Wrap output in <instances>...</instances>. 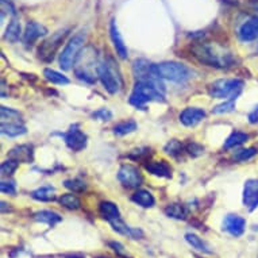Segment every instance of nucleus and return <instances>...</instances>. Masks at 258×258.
Instances as JSON below:
<instances>
[{
  "instance_id": "obj_1",
  "label": "nucleus",
  "mask_w": 258,
  "mask_h": 258,
  "mask_svg": "<svg viewBox=\"0 0 258 258\" xmlns=\"http://www.w3.org/2000/svg\"><path fill=\"white\" fill-rule=\"evenodd\" d=\"M164 91L165 88L161 83L138 80L134 85L128 102L137 108H144L145 104L149 102H165Z\"/></svg>"
},
{
  "instance_id": "obj_2",
  "label": "nucleus",
  "mask_w": 258,
  "mask_h": 258,
  "mask_svg": "<svg viewBox=\"0 0 258 258\" xmlns=\"http://www.w3.org/2000/svg\"><path fill=\"white\" fill-rule=\"evenodd\" d=\"M152 72L158 79L173 81V83H185L192 77V71L188 67L174 61L153 63Z\"/></svg>"
},
{
  "instance_id": "obj_3",
  "label": "nucleus",
  "mask_w": 258,
  "mask_h": 258,
  "mask_svg": "<svg viewBox=\"0 0 258 258\" xmlns=\"http://www.w3.org/2000/svg\"><path fill=\"white\" fill-rule=\"evenodd\" d=\"M245 83L239 79H220L210 84L208 93L214 99H229L235 100L242 92Z\"/></svg>"
},
{
  "instance_id": "obj_4",
  "label": "nucleus",
  "mask_w": 258,
  "mask_h": 258,
  "mask_svg": "<svg viewBox=\"0 0 258 258\" xmlns=\"http://www.w3.org/2000/svg\"><path fill=\"white\" fill-rule=\"evenodd\" d=\"M85 42V33L84 31H80L77 33L75 37H73L67 46L62 50V53L59 54V67L63 69V71H69L72 68L73 62L77 57V53L80 51V49L83 47Z\"/></svg>"
},
{
  "instance_id": "obj_5",
  "label": "nucleus",
  "mask_w": 258,
  "mask_h": 258,
  "mask_svg": "<svg viewBox=\"0 0 258 258\" xmlns=\"http://www.w3.org/2000/svg\"><path fill=\"white\" fill-rule=\"evenodd\" d=\"M69 29H63L55 31L54 34L49 37L46 41H43L41 43V46L38 49V57L45 62H50L54 58V54L58 50V47L61 46V43L63 42L65 37L68 35Z\"/></svg>"
},
{
  "instance_id": "obj_6",
  "label": "nucleus",
  "mask_w": 258,
  "mask_h": 258,
  "mask_svg": "<svg viewBox=\"0 0 258 258\" xmlns=\"http://www.w3.org/2000/svg\"><path fill=\"white\" fill-rule=\"evenodd\" d=\"M192 53L196 58L202 63H206L208 67H215V68H223V59L220 58L219 54L212 49V46L207 43H198L192 47Z\"/></svg>"
},
{
  "instance_id": "obj_7",
  "label": "nucleus",
  "mask_w": 258,
  "mask_h": 258,
  "mask_svg": "<svg viewBox=\"0 0 258 258\" xmlns=\"http://www.w3.org/2000/svg\"><path fill=\"white\" fill-rule=\"evenodd\" d=\"M118 180L122 182L123 186L127 188H138L144 181V176L141 173V170L134 165L124 164L119 168L118 170Z\"/></svg>"
},
{
  "instance_id": "obj_8",
  "label": "nucleus",
  "mask_w": 258,
  "mask_h": 258,
  "mask_svg": "<svg viewBox=\"0 0 258 258\" xmlns=\"http://www.w3.org/2000/svg\"><path fill=\"white\" fill-rule=\"evenodd\" d=\"M96 72H98L99 80L102 81L103 87H104L107 92L111 93V95H115V93L119 92L120 81H119L118 77L115 76L114 71L107 63H100L96 68Z\"/></svg>"
},
{
  "instance_id": "obj_9",
  "label": "nucleus",
  "mask_w": 258,
  "mask_h": 258,
  "mask_svg": "<svg viewBox=\"0 0 258 258\" xmlns=\"http://www.w3.org/2000/svg\"><path fill=\"white\" fill-rule=\"evenodd\" d=\"M63 138H65L67 146L73 152H81L83 149H85L87 141H88L87 136L81 132L80 127L77 124H73L68 132L63 134Z\"/></svg>"
},
{
  "instance_id": "obj_10",
  "label": "nucleus",
  "mask_w": 258,
  "mask_h": 258,
  "mask_svg": "<svg viewBox=\"0 0 258 258\" xmlns=\"http://www.w3.org/2000/svg\"><path fill=\"white\" fill-rule=\"evenodd\" d=\"M222 229L233 237H241L242 234L245 233L246 219L239 215L229 214V215L224 216Z\"/></svg>"
},
{
  "instance_id": "obj_11",
  "label": "nucleus",
  "mask_w": 258,
  "mask_h": 258,
  "mask_svg": "<svg viewBox=\"0 0 258 258\" xmlns=\"http://www.w3.org/2000/svg\"><path fill=\"white\" fill-rule=\"evenodd\" d=\"M206 118V111L199 107H186L180 114V122L186 127H194L199 124Z\"/></svg>"
},
{
  "instance_id": "obj_12",
  "label": "nucleus",
  "mask_w": 258,
  "mask_h": 258,
  "mask_svg": "<svg viewBox=\"0 0 258 258\" xmlns=\"http://www.w3.org/2000/svg\"><path fill=\"white\" fill-rule=\"evenodd\" d=\"M243 204L254 211L258 207V180H247L243 188Z\"/></svg>"
},
{
  "instance_id": "obj_13",
  "label": "nucleus",
  "mask_w": 258,
  "mask_h": 258,
  "mask_svg": "<svg viewBox=\"0 0 258 258\" xmlns=\"http://www.w3.org/2000/svg\"><path fill=\"white\" fill-rule=\"evenodd\" d=\"M47 34V29L38 22H29L26 26L25 34H23V41L26 45H33V43L39 39L41 37Z\"/></svg>"
},
{
  "instance_id": "obj_14",
  "label": "nucleus",
  "mask_w": 258,
  "mask_h": 258,
  "mask_svg": "<svg viewBox=\"0 0 258 258\" xmlns=\"http://www.w3.org/2000/svg\"><path fill=\"white\" fill-rule=\"evenodd\" d=\"M9 158L18 161V162H33L34 160V148L31 145H19L11 149L9 152Z\"/></svg>"
},
{
  "instance_id": "obj_15",
  "label": "nucleus",
  "mask_w": 258,
  "mask_h": 258,
  "mask_svg": "<svg viewBox=\"0 0 258 258\" xmlns=\"http://www.w3.org/2000/svg\"><path fill=\"white\" fill-rule=\"evenodd\" d=\"M239 38L243 42H250L258 38V17L250 18L249 21H246L239 29Z\"/></svg>"
},
{
  "instance_id": "obj_16",
  "label": "nucleus",
  "mask_w": 258,
  "mask_h": 258,
  "mask_svg": "<svg viewBox=\"0 0 258 258\" xmlns=\"http://www.w3.org/2000/svg\"><path fill=\"white\" fill-rule=\"evenodd\" d=\"M110 37H111V41L114 43V47L115 50H116V54L120 57V58H127V47H126V43L123 41L122 35L119 33L118 30V26L115 23V21H111L110 23Z\"/></svg>"
},
{
  "instance_id": "obj_17",
  "label": "nucleus",
  "mask_w": 258,
  "mask_h": 258,
  "mask_svg": "<svg viewBox=\"0 0 258 258\" xmlns=\"http://www.w3.org/2000/svg\"><path fill=\"white\" fill-rule=\"evenodd\" d=\"M146 170L153 176L161 178H170L172 177V169L168 162L165 161H152L146 164Z\"/></svg>"
},
{
  "instance_id": "obj_18",
  "label": "nucleus",
  "mask_w": 258,
  "mask_h": 258,
  "mask_svg": "<svg viewBox=\"0 0 258 258\" xmlns=\"http://www.w3.org/2000/svg\"><path fill=\"white\" fill-rule=\"evenodd\" d=\"M133 202L141 207L144 208H152L154 204H156V199H154V196H153L152 192H149L148 189H138L133 195Z\"/></svg>"
},
{
  "instance_id": "obj_19",
  "label": "nucleus",
  "mask_w": 258,
  "mask_h": 258,
  "mask_svg": "<svg viewBox=\"0 0 258 258\" xmlns=\"http://www.w3.org/2000/svg\"><path fill=\"white\" fill-rule=\"evenodd\" d=\"M33 218H34V220L39 222V223H45L47 226H54V224L59 223L62 220L59 214L54 211H49V210H42V211L35 212Z\"/></svg>"
},
{
  "instance_id": "obj_20",
  "label": "nucleus",
  "mask_w": 258,
  "mask_h": 258,
  "mask_svg": "<svg viewBox=\"0 0 258 258\" xmlns=\"http://www.w3.org/2000/svg\"><path fill=\"white\" fill-rule=\"evenodd\" d=\"M99 212L108 222L120 218V211H119L118 206L112 202H102L99 204Z\"/></svg>"
},
{
  "instance_id": "obj_21",
  "label": "nucleus",
  "mask_w": 258,
  "mask_h": 258,
  "mask_svg": "<svg viewBox=\"0 0 258 258\" xmlns=\"http://www.w3.org/2000/svg\"><path fill=\"white\" fill-rule=\"evenodd\" d=\"M31 198L38 202H53L55 199V189L51 185H43L31 192Z\"/></svg>"
},
{
  "instance_id": "obj_22",
  "label": "nucleus",
  "mask_w": 258,
  "mask_h": 258,
  "mask_svg": "<svg viewBox=\"0 0 258 258\" xmlns=\"http://www.w3.org/2000/svg\"><path fill=\"white\" fill-rule=\"evenodd\" d=\"M185 241L189 243L192 247L198 251H202V253H206V254H211L212 253V249L210 247L207 242L204 241L203 238L198 237L196 234H192V233H188L185 234Z\"/></svg>"
},
{
  "instance_id": "obj_23",
  "label": "nucleus",
  "mask_w": 258,
  "mask_h": 258,
  "mask_svg": "<svg viewBox=\"0 0 258 258\" xmlns=\"http://www.w3.org/2000/svg\"><path fill=\"white\" fill-rule=\"evenodd\" d=\"M26 127L19 122H5L2 123V134L7 137H19L26 134Z\"/></svg>"
},
{
  "instance_id": "obj_24",
  "label": "nucleus",
  "mask_w": 258,
  "mask_h": 258,
  "mask_svg": "<svg viewBox=\"0 0 258 258\" xmlns=\"http://www.w3.org/2000/svg\"><path fill=\"white\" fill-rule=\"evenodd\" d=\"M186 214H188V211H186V208L184 207L182 204L173 203L169 204V206H166L165 208V215L169 216V218H173V219H185Z\"/></svg>"
},
{
  "instance_id": "obj_25",
  "label": "nucleus",
  "mask_w": 258,
  "mask_h": 258,
  "mask_svg": "<svg viewBox=\"0 0 258 258\" xmlns=\"http://www.w3.org/2000/svg\"><path fill=\"white\" fill-rule=\"evenodd\" d=\"M249 140V136L246 133L242 132H234L231 133V136L224 141L223 148L224 149H233L235 146H239V145L245 144L246 141Z\"/></svg>"
},
{
  "instance_id": "obj_26",
  "label": "nucleus",
  "mask_w": 258,
  "mask_h": 258,
  "mask_svg": "<svg viewBox=\"0 0 258 258\" xmlns=\"http://www.w3.org/2000/svg\"><path fill=\"white\" fill-rule=\"evenodd\" d=\"M19 37H21V23L17 19H13L7 26V29H6L5 38L14 43L17 42Z\"/></svg>"
},
{
  "instance_id": "obj_27",
  "label": "nucleus",
  "mask_w": 258,
  "mask_h": 258,
  "mask_svg": "<svg viewBox=\"0 0 258 258\" xmlns=\"http://www.w3.org/2000/svg\"><path fill=\"white\" fill-rule=\"evenodd\" d=\"M43 76L47 81H50L51 84H58V85H67L69 84V79L67 76H63L62 73L53 71V69H45L43 71Z\"/></svg>"
},
{
  "instance_id": "obj_28",
  "label": "nucleus",
  "mask_w": 258,
  "mask_h": 258,
  "mask_svg": "<svg viewBox=\"0 0 258 258\" xmlns=\"http://www.w3.org/2000/svg\"><path fill=\"white\" fill-rule=\"evenodd\" d=\"M58 202L62 207L68 208V210H79L81 206L80 199L73 194H63L58 198Z\"/></svg>"
},
{
  "instance_id": "obj_29",
  "label": "nucleus",
  "mask_w": 258,
  "mask_h": 258,
  "mask_svg": "<svg viewBox=\"0 0 258 258\" xmlns=\"http://www.w3.org/2000/svg\"><path fill=\"white\" fill-rule=\"evenodd\" d=\"M137 130V123L136 120H124V122L118 123L116 126L114 127V134L118 137L126 136V134H130V133H134Z\"/></svg>"
},
{
  "instance_id": "obj_30",
  "label": "nucleus",
  "mask_w": 258,
  "mask_h": 258,
  "mask_svg": "<svg viewBox=\"0 0 258 258\" xmlns=\"http://www.w3.org/2000/svg\"><path fill=\"white\" fill-rule=\"evenodd\" d=\"M182 149H184V146H182V144L180 142V141L177 140H172L169 141L168 144L165 145V148H164V150H165V153H168L169 156L172 157H177L180 153L182 152Z\"/></svg>"
},
{
  "instance_id": "obj_31",
  "label": "nucleus",
  "mask_w": 258,
  "mask_h": 258,
  "mask_svg": "<svg viewBox=\"0 0 258 258\" xmlns=\"http://www.w3.org/2000/svg\"><path fill=\"white\" fill-rule=\"evenodd\" d=\"M257 153L258 150L255 148L241 149V150H238V152L234 154V158H235L237 161H247L250 160V158H253Z\"/></svg>"
},
{
  "instance_id": "obj_32",
  "label": "nucleus",
  "mask_w": 258,
  "mask_h": 258,
  "mask_svg": "<svg viewBox=\"0 0 258 258\" xmlns=\"http://www.w3.org/2000/svg\"><path fill=\"white\" fill-rule=\"evenodd\" d=\"M235 110V102L234 100H227V102L218 104L212 108V114H227Z\"/></svg>"
},
{
  "instance_id": "obj_33",
  "label": "nucleus",
  "mask_w": 258,
  "mask_h": 258,
  "mask_svg": "<svg viewBox=\"0 0 258 258\" xmlns=\"http://www.w3.org/2000/svg\"><path fill=\"white\" fill-rule=\"evenodd\" d=\"M63 185L67 186L68 189H71L72 192H83L85 190L87 185L83 180H79V178H72V180H67L63 182Z\"/></svg>"
},
{
  "instance_id": "obj_34",
  "label": "nucleus",
  "mask_w": 258,
  "mask_h": 258,
  "mask_svg": "<svg viewBox=\"0 0 258 258\" xmlns=\"http://www.w3.org/2000/svg\"><path fill=\"white\" fill-rule=\"evenodd\" d=\"M18 169V161L13 160V158H9L7 161H5L3 164H2V174L3 176H11V174Z\"/></svg>"
},
{
  "instance_id": "obj_35",
  "label": "nucleus",
  "mask_w": 258,
  "mask_h": 258,
  "mask_svg": "<svg viewBox=\"0 0 258 258\" xmlns=\"http://www.w3.org/2000/svg\"><path fill=\"white\" fill-rule=\"evenodd\" d=\"M17 118H21V114H19V111L13 110V108H10V107H2V122H13L14 119L17 120Z\"/></svg>"
},
{
  "instance_id": "obj_36",
  "label": "nucleus",
  "mask_w": 258,
  "mask_h": 258,
  "mask_svg": "<svg viewBox=\"0 0 258 258\" xmlns=\"http://www.w3.org/2000/svg\"><path fill=\"white\" fill-rule=\"evenodd\" d=\"M185 150L188 152V154L192 157H199L204 153V148L202 145L196 144V142H188L185 145Z\"/></svg>"
},
{
  "instance_id": "obj_37",
  "label": "nucleus",
  "mask_w": 258,
  "mask_h": 258,
  "mask_svg": "<svg viewBox=\"0 0 258 258\" xmlns=\"http://www.w3.org/2000/svg\"><path fill=\"white\" fill-rule=\"evenodd\" d=\"M0 190L7 195H15L17 194V184L13 180H3L0 184Z\"/></svg>"
},
{
  "instance_id": "obj_38",
  "label": "nucleus",
  "mask_w": 258,
  "mask_h": 258,
  "mask_svg": "<svg viewBox=\"0 0 258 258\" xmlns=\"http://www.w3.org/2000/svg\"><path fill=\"white\" fill-rule=\"evenodd\" d=\"M108 246H110L111 249L114 250L115 253L119 254V255H122V257H128V254H127V251L124 250V246H123L120 242L111 241L108 242Z\"/></svg>"
},
{
  "instance_id": "obj_39",
  "label": "nucleus",
  "mask_w": 258,
  "mask_h": 258,
  "mask_svg": "<svg viewBox=\"0 0 258 258\" xmlns=\"http://www.w3.org/2000/svg\"><path fill=\"white\" fill-rule=\"evenodd\" d=\"M92 116L95 119H100V120H110L112 118V114H111L110 110L107 108H100V110L95 111L92 114Z\"/></svg>"
},
{
  "instance_id": "obj_40",
  "label": "nucleus",
  "mask_w": 258,
  "mask_h": 258,
  "mask_svg": "<svg viewBox=\"0 0 258 258\" xmlns=\"http://www.w3.org/2000/svg\"><path fill=\"white\" fill-rule=\"evenodd\" d=\"M247 119H249V122L251 123V124L258 123V106L255 107L253 111H250L249 115H247Z\"/></svg>"
},
{
  "instance_id": "obj_41",
  "label": "nucleus",
  "mask_w": 258,
  "mask_h": 258,
  "mask_svg": "<svg viewBox=\"0 0 258 258\" xmlns=\"http://www.w3.org/2000/svg\"><path fill=\"white\" fill-rule=\"evenodd\" d=\"M65 258H84V257L80 255V254H71V255H67Z\"/></svg>"
},
{
  "instance_id": "obj_42",
  "label": "nucleus",
  "mask_w": 258,
  "mask_h": 258,
  "mask_svg": "<svg viewBox=\"0 0 258 258\" xmlns=\"http://www.w3.org/2000/svg\"><path fill=\"white\" fill-rule=\"evenodd\" d=\"M255 9H257V11H258V3H257V5H255Z\"/></svg>"
}]
</instances>
